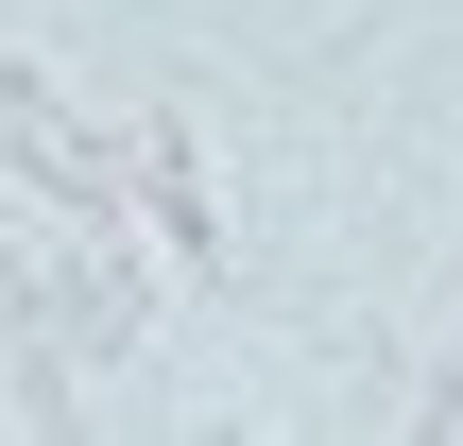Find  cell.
Wrapping results in <instances>:
<instances>
[{
	"instance_id": "1",
	"label": "cell",
	"mask_w": 463,
	"mask_h": 446,
	"mask_svg": "<svg viewBox=\"0 0 463 446\" xmlns=\"http://www.w3.org/2000/svg\"><path fill=\"white\" fill-rule=\"evenodd\" d=\"M120 138H137V206H155V241H172L189 275H223L241 241H223V189H206V155H189V120H172V103H137Z\"/></svg>"
},
{
	"instance_id": "2",
	"label": "cell",
	"mask_w": 463,
	"mask_h": 446,
	"mask_svg": "<svg viewBox=\"0 0 463 446\" xmlns=\"http://www.w3.org/2000/svg\"><path fill=\"white\" fill-rule=\"evenodd\" d=\"M412 430H463V361H430V378H412Z\"/></svg>"
}]
</instances>
